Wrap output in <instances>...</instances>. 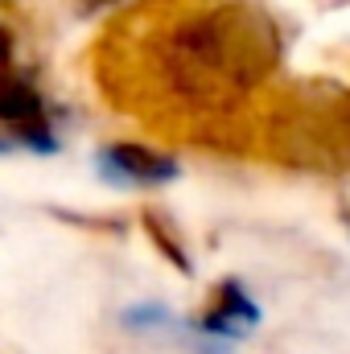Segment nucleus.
<instances>
[{"label": "nucleus", "instance_id": "0eeeda50", "mask_svg": "<svg viewBox=\"0 0 350 354\" xmlns=\"http://www.w3.org/2000/svg\"><path fill=\"white\" fill-rule=\"evenodd\" d=\"M120 322H124V330H132V334H165V330H177L174 309H169V305H161V301L128 305Z\"/></svg>", "mask_w": 350, "mask_h": 354}, {"label": "nucleus", "instance_id": "f257e3e1", "mask_svg": "<svg viewBox=\"0 0 350 354\" xmlns=\"http://www.w3.org/2000/svg\"><path fill=\"white\" fill-rule=\"evenodd\" d=\"M280 54L284 41L272 12L252 0H231L169 25L153 41L149 66L165 99L202 120L194 136L198 145H210L214 132H227L231 149H243L235 136V115L280 66Z\"/></svg>", "mask_w": 350, "mask_h": 354}, {"label": "nucleus", "instance_id": "f03ea898", "mask_svg": "<svg viewBox=\"0 0 350 354\" xmlns=\"http://www.w3.org/2000/svg\"><path fill=\"white\" fill-rule=\"evenodd\" d=\"M264 149L297 169L350 165V95L338 87H297L264 124Z\"/></svg>", "mask_w": 350, "mask_h": 354}, {"label": "nucleus", "instance_id": "20e7f679", "mask_svg": "<svg viewBox=\"0 0 350 354\" xmlns=\"http://www.w3.org/2000/svg\"><path fill=\"white\" fill-rule=\"evenodd\" d=\"M95 174L107 185H120V189H161V185L177 181L181 165L169 153H157L149 145L111 140V145H103L95 153Z\"/></svg>", "mask_w": 350, "mask_h": 354}, {"label": "nucleus", "instance_id": "39448f33", "mask_svg": "<svg viewBox=\"0 0 350 354\" xmlns=\"http://www.w3.org/2000/svg\"><path fill=\"white\" fill-rule=\"evenodd\" d=\"M37 120H54L46 95L33 87L25 75L4 71L0 75V128H21V124H37Z\"/></svg>", "mask_w": 350, "mask_h": 354}, {"label": "nucleus", "instance_id": "423d86ee", "mask_svg": "<svg viewBox=\"0 0 350 354\" xmlns=\"http://www.w3.org/2000/svg\"><path fill=\"white\" fill-rule=\"evenodd\" d=\"M140 223H145L149 239L157 243V252H161V256H165V260H169V264H174L177 272H181V276H190V272H194V264H190V252H185V248L177 243V235L169 231V223L161 218V210L145 206V210H140Z\"/></svg>", "mask_w": 350, "mask_h": 354}, {"label": "nucleus", "instance_id": "1a4fd4ad", "mask_svg": "<svg viewBox=\"0 0 350 354\" xmlns=\"http://www.w3.org/2000/svg\"><path fill=\"white\" fill-rule=\"evenodd\" d=\"M12 149H17V145H12V140H8V132L0 128V153H12Z\"/></svg>", "mask_w": 350, "mask_h": 354}, {"label": "nucleus", "instance_id": "7ed1b4c3", "mask_svg": "<svg viewBox=\"0 0 350 354\" xmlns=\"http://www.w3.org/2000/svg\"><path fill=\"white\" fill-rule=\"evenodd\" d=\"M256 326H260V305H256V297L243 288V280L227 276V280L214 284L210 305H206L198 317H190L185 326H177V330L190 334V346L198 354H231V346L243 342Z\"/></svg>", "mask_w": 350, "mask_h": 354}, {"label": "nucleus", "instance_id": "6e6552de", "mask_svg": "<svg viewBox=\"0 0 350 354\" xmlns=\"http://www.w3.org/2000/svg\"><path fill=\"white\" fill-rule=\"evenodd\" d=\"M4 71H12V33L0 25V75Z\"/></svg>", "mask_w": 350, "mask_h": 354}]
</instances>
